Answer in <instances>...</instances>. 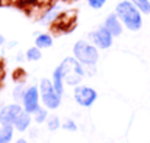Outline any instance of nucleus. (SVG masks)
<instances>
[{"label": "nucleus", "mask_w": 150, "mask_h": 143, "mask_svg": "<svg viewBox=\"0 0 150 143\" xmlns=\"http://www.w3.org/2000/svg\"><path fill=\"white\" fill-rule=\"evenodd\" d=\"M115 15L118 16V19L121 21V23L136 32L139 29H142L143 25V18H142V12L130 1V0H122L115 6Z\"/></svg>", "instance_id": "nucleus-1"}, {"label": "nucleus", "mask_w": 150, "mask_h": 143, "mask_svg": "<svg viewBox=\"0 0 150 143\" xmlns=\"http://www.w3.org/2000/svg\"><path fill=\"white\" fill-rule=\"evenodd\" d=\"M58 67L61 70L64 83L66 85H70V86H77L82 82V79L86 76L85 66L76 57H66L60 63Z\"/></svg>", "instance_id": "nucleus-2"}, {"label": "nucleus", "mask_w": 150, "mask_h": 143, "mask_svg": "<svg viewBox=\"0 0 150 143\" xmlns=\"http://www.w3.org/2000/svg\"><path fill=\"white\" fill-rule=\"evenodd\" d=\"M73 57H76L83 66H92L99 60V53L93 44L80 40L73 47Z\"/></svg>", "instance_id": "nucleus-3"}, {"label": "nucleus", "mask_w": 150, "mask_h": 143, "mask_svg": "<svg viewBox=\"0 0 150 143\" xmlns=\"http://www.w3.org/2000/svg\"><path fill=\"white\" fill-rule=\"evenodd\" d=\"M40 98H41V102L42 105L47 108V110H57L61 104V96L58 95L52 86V82L48 78H42L40 80Z\"/></svg>", "instance_id": "nucleus-4"}, {"label": "nucleus", "mask_w": 150, "mask_h": 143, "mask_svg": "<svg viewBox=\"0 0 150 143\" xmlns=\"http://www.w3.org/2000/svg\"><path fill=\"white\" fill-rule=\"evenodd\" d=\"M73 98L74 101L85 108H89L95 104V101L98 99V92L91 88V86H85V85H77L73 89Z\"/></svg>", "instance_id": "nucleus-5"}, {"label": "nucleus", "mask_w": 150, "mask_h": 143, "mask_svg": "<svg viewBox=\"0 0 150 143\" xmlns=\"http://www.w3.org/2000/svg\"><path fill=\"white\" fill-rule=\"evenodd\" d=\"M40 102H41L40 89L37 86H29V88L25 89L23 96H22V107L26 112L34 114L40 108Z\"/></svg>", "instance_id": "nucleus-6"}, {"label": "nucleus", "mask_w": 150, "mask_h": 143, "mask_svg": "<svg viewBox=\"0 0 150 143\" xmlns=\"http://www.w3.org/2000/svg\"><path fill=\"white\" fill-rule=\"evenodd\" d=\"M23 111V107L18 102L3 105L0 108V126H13L16 117Z\"/></svg>", "instance_id": "nucleus-7"}, {"label": "nucleus", "mask_w": 150, "mask_h": 143, "mask_svg": "<svg viewBox=\"0 0 150 143\" xmlns=\"http://www.w3.org/2000/svg\"><path fill=\"white\" fill-rule=\"evenodd\" d=\"M89 37H91L92 44L98 48V50H106V48L111 47L112 43H114L112 34H111L105 26H100V28H98L96 31L91 32Z\"/></svg>", "instance_id": "nucleus-8"}, {"label": "nucleus", "mask_w": 150, "mask_h": 143, "mask_svg": "<svg viewBox=\"0 0 150 143\" xmlns=\"http://www.w3.org/2000/svg\"><path fill=\"white\" fill-rule=\"evenodd\" d=\"M102 26H105V28L112 34V37H120V35L122 34V31H124V25L121 23V21L118 19V16L115 15V12H114V13H109V15L105 18Z\"/></svg>", "instance_id": "nucleus-9"}, {"label": "nucleus", "mask_w": 150, "mask_h": 143, "mask_svg": "<svg viewBox=\"0 0 150 143\" xmlns=\"http://www.w3.org/2000/svg\"><path fill=\"white\" fill-rule=\"evenodd\" d=\"M32 114H29V112H26L25 110L16 117V120H15V123H13V127L18 130V132H21V133H23V132H26L29 127H31V123H32Z\"/></svg>", "instance_id": "nucleus-10"}, {"label": "nucleus", "mask_w": 150, "mask_h": 143, "mask_svg": "<svg viewBox=\"0 0 150 143\" xmlns=\"http://www.w3.org/2000/svg\"><path fill=\"white\" fill-rule=\"evenodd\" d=\"M60 15H61V10H60L57 6H48V7L45 9V12L41 15L40 22H41L42 25H51V23H54V22L60 18Z\"/></svg>", "instance_id": "nucleus-11"}, {"label": "nucleus", "mask_w": 150, "mask_h": 143, "mask_svg": "<svg viewBox=\"0 0 150 143\" xmlns=\"http://www.w3.org/2000/svg\"><path fill=\"white\" fill-rule=\"evenodd\" d=\"M51 82H52V86H54L55 92L60 96H63V94H64V79H63V75H61L60 67H55V69H54Z\"/></svg>", "instance_id": "nucleus-12"}, {"label": "nucleus", "mask_w": 150, "mask_h": 143, "mask_svg": "<svg viewBox=\"0 0 150 143\" xmlns=\"http://www.w3.org/2000/svg\"><path fill=\"white\" fill-rule=\"evenodd\" d=\"M52 44H54V41H52V37L50 34H40L35 38V46L38 48H41V50L52 47Z\"/></svg>", "instance_id": "nucleus-13"}, {"label": "nucleus", "mask_w": 150, "mask_h": 143, "mask_svg": "<svg viewBox=\"0 0 150 143\" xmlns=\"http://www.w3.org/2000/svg\"><path fill=\"white\" fill-rule=\"evenodd\" d=\"M13 126H1L0 127V143H10L13 139Z\"/></svg>", "instance_id": "nucleus-14"}, {"label": "nucleus", "mask_w": 150, "mask_h": 143, "mask_svg": "<svg viewBox=\"0 0 150 143\" xmlns=\"http://www.w3.org/2000/svg\"><path fill=\"white\" fill-rule=\"evenodd\" d=\"M32 118H34V121H35L37 124L45 123L47 118H48V111H47V108H45V107H40V108L32 114Z\"/></svg>", "instance_id": "nucleus-15"}, {"label": "nucleus", "mask_w": 150, "mask_h": 143, "mask_svg": "<svg viewBox=\"0 0 150 143\" xmlns=\"http://www.w3.org/2000/svg\"><path fill=\"white\" fill-rule=\"evenodd\" d=\"M25 57H26L29 61H38V60H41V57H42V51H41V48H38L37 46H34V47H31V48L26 50Z\"/></svg>", "instance_id": "nucleus-16"}, {"label": "nucleus", "mask_w": 150, "mask_h": 143, "mask_svg": "<svg viewBox=\"0 0 150 143\" xmlns=\"http://www.w3.org/2000/svg\"><path fill=\"white\" fill-rule=\"evenodd\" d=\"M142 13L149 15L150 13V0H130Z\"/></svg>", "instance_id": "nucleus-17"}, {"label": "nucleus", "mask_w": 150, "mask_h": 143, "mask_svg": "<svg viewBox=\"0 0 150 143\" xmlns=\"http://www.w3.org/2000/svg\"><path fill=\"white\" fill-rule=\"evenodd\" d=\"M47 127H48V130L50 132H55L57 129H60V118H58V115H55V114H51L48 115V118H47Z\"/></svg>", "instance_id": "nucleus-18"}, {"label": "nucleus", "mask_w": 150, "mask_h": 143, "mask_svg": "<svg viewBox=\"0 0 150 143\" xmlns=\"http://www.w3.org/2000/svg\"><path fill=\"white\" fill-rule=\"evenodd\" d=\"M61 127H63L64 130H67V132H76V130H77V124H76L73 120H70V118H66V120L61 123Z\"/></svg>", "instance_id": "nucleus-19"}, {"label": "nucleus", "mask_w": 150, "mask_h": 143, "mask_svg": "<svg viewBox=\"0 0 150 143\" xmlns=\"http://www.w3.org/2000/svg\"><path fill=\"white\" fill-rule=\"evenodd\" d=\"M23 92H25V89H23V86L21 83L16 88H13V98H15V101H22Z\"/></svg>", "instance_id": "nucleus-20"}, {"label": "nucleus", "mask_w": 150, "mask_h": 143, "mask_svg": "<svg viewBox=\"0 0 150 143\" xmlns=\"http://www.w3.org/2000/svg\"><path fill=\"white\" fill-rule=\"evenodd\" d=\"M105 3H106V0H88V4H89V7H91V9H95V10L102 9Z\"/></svg>", "instance_id": "nucleus-21"}, {"label": "nucleus", "mask_w": 150, "mask_h": 143, "mask_svg": "<svg viewBox=\"0 0 150 143\" xmlns=\"http://www.w3.org/2000/svg\"><path fill=\"white\" fill-rule=\"evenodd\" d=\"M15 143H28L26 142V139H23V137H21V139H18Z\"/></svg>", "instance_id": "nucleus-22"}, {"label": "nucleus", "mask_w": 150, "mask_h": 143, "mask_svg": "<svg viewBox=\"0 0 150 143\" xmlns=\"http://www.w3.org/2000/svg\"><path fill=\"white\" fill-rule=\"evenodd\" d=\"M4 41H6V40H4V37H3V35L0 34V47H1V46L4 44Z\"/></svg>", "instance_id": "nucleus-23"}]
</instances>
